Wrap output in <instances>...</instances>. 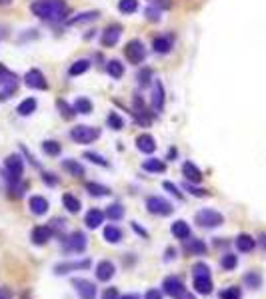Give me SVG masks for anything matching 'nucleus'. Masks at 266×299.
Here are the masks:
<instances>
[{"mask_svg":"<svg viewBox=\"0 0 266 299\" xmlns=\"http://www.w3.org/2000/svg\"><path fill=\"white\" fill-rule=\"evenodd\" d=\"M30 10L36 18L46 22H62L68 20V4L64 0H34Z\"/></svg>","mask_w":266,"mask_h":299,"instance_id":"nucleus-1","label":"nucleus"},{"mask_svg":"<svg viewBox=\"0 0 266 299\" xmlns=\"http://www.w3.org/2000/svg\"><path fill=\"white\" fill-rule=\"evenodd\" d=\"M194 222H196L200 228L212 230V228H218V226L224 224V215H222L220 211H216V209H208V207H204V209H200V211L194 215Z\"/></svg>","mask_w":266,"mask_h":299,"instance_id":"nucleus-2","label":"nucleus"},{"mask_svg":"<svg viewBox=\"0 0 266 299\" xmlns=\"http://www.w3.org/2000/svg\"><path fill=\"white\" fill-rule=\"evenodd\" d=\"M4 166H6V180L8 184H14V182H20L22 174H25V161L18 154H10L6 160H4Z\"/></svg>","mask_w":266,"mask_h":299,"instance_id":"nucleus-3","label":"nucleus"},{"mask_svg":"<svg viewBox=\"0 0 266 299\" xmlns=\"http://www.w3.org/2000/svg\"><path fill=\"white\" fill-rule=\"evenodd\" d=\"M162 287H164V293L170 295L172 299H196L192 293H188V291H186L184 283L174 276L166 277V279H164V283H162Z\"/></svg>","mask_w":266,"mask_h":299,"instance_id":"nucleus-4","label":"nucleus"},{"mask_svg":"<svg viewBox=\"0 0 266 299\" xmlns=\"http://www.w3.org/2000/svg\"><path fill=\"white\" fill-rule=\"evenodd\" d=\"M70 138L76 142V144H92L94 140L100 138V128H94V126H74L70 130Z\"/></svg>","mask_w":266,"mask_h":299,"instance_id":"nucleus-5","label":"nucleus"},{"mask_svg":"<svg viewBox=\"0 0 266 299\" xmlns=\"http://www.w3.org/2000/svg\"><path fill=\"white\" fill-rule=\"evenodd\" d=\"M124 56H126V60H128L130 64H142L146 58L144 44H142L140 40H136V38L128 40L126 46H124Z\"/></svg>","mask_w":266,"mask_h":299,"instance_id":"nucleus-6","label":"nucleus"},{"mask_svg":"<svg viewBox=\"0 0 266 299\" xmlns=\"http://www.w3.org/2000/svg\"><path fill=\"white\" fill-rule=\"evenodd\" d=\"M146 209L154 215H170L174 211V207L170 202H166L164 198H158V196H150L146 200Z\"/></svg>","mask_w":266,"mask_h":299,"instance_id":"nucleus-7","label":"nucleus"},{"mask_svg":"<svg viewBox=\"0 0 266 299\" xmlns=\"http://www.w3.org/2000/svg\"><path fill=\"white\" fill-rule=\"evenodd\" d=\"M25 84L28 86V88H32V90H46V88H49V82H46L44 74H42L38 68H32V70L26 72Z\"/></svg>","mask_w":266,"mask_h":299,"instance_id":"nucleus-8","label":"nucleus"},{"mask_svg":"<svg viewBox=\"0 0 266 299\" xmlns=\"http://www.w3.org/2000/svg\"><path fill=\"white\" fill-rule=\"evenodd\" d=\"M72 285L76 289V293L80 295V299H96V287L92 281L82 279V277H74Z\"/></svg>","mask_w":266,"mask_h":299,"instance_id":"nucleus-9","label":"nucleus"},{"mask_svg":"<svg viewBox=\"0 0 266 299\" xmlns=\"http://www.w3.org/2000/svg\"><path fill=\"white\" fill-rule=\"evenodd\" d=\"M90 267V259H80V261H60L54 265V274L56 276H64L70 271H78V269H88Z\"/></svg>","mask_w":266,"mask_h":299,"instance_id":"nucleus-10","label":"nucleus"},{"mask_svg":"<svg viewBox=\"0 0 266 299\" xmlns=\"http://www.w3.org/2000/svg\"><path fill=\"white\" fill-rule=\"evenodd\" d=\"M122 36V26L120 24H110V26H106V30L102 32V46L104 48H112L118 44V40H120Z\"/></svg>","mask_w":266,"mask_h":299,"instance_id":"nucleus-11","label":"nucleus"},{"mask_svg":"<svg viewBox=\"0 0 266 299\" xmlns=\"http://www.w3.org/2000/svg\"><path fill=\"white\" fill-rule=\"evenodd\" d=\"M64 248L66 252H74V253H80L86 250V235L82 231H72L68 235V239L64 241Z\"/></svg>","mask_w":266,"mask_h":299,"instance_id":"nucleus-12","label":"nucleus"},{"mask_svg":"<svg viewBox=\"0 0 266 299\" xmlns=\"http://www.w3.org/2000/svg\"><path fill=\"white\" fill-rule=\"evenodd\" d=\"M164 100H166L164 84L160 80H154V86H152V108H154V112L164 110Z\"/></svg>","mask_w":266,"mask_h":299,"instance_id":"nucleus-13","label":"nucleus"},{"mask_svg":"<svg viewBox=\"0 0 266 299\" xmlns=\"http://www.w3.org/2000/svg\"><path fill=\"white\" fill-rule=\"evenodd\" d=\"M132 114L136 118V122L142 124V126H148L152 122V114L146 110V104L140 100V96H134V112Z\"/></svg>","mask_w":266,"mask_h":299,"instance_id":"nucleus-14","label":"nucleus"},{"mask_svg":"<svg viewBox=\"0 0 266 299\" xmlns=\"http://www.w3.org/2000/svg\"><path fill=\"white\" fill-rule=\"evenodd\" d=\"M28 207H30V211L34 213V215H44L46 211H49V200L46 198H42V196H32L30 200H28Z\"/></svg>","mask_w":266,"mask_h":299,"instance_id":"nucleus-15","label":"nucleus"},{"mask_svg":"<svg viewBox=\"0 0 266 299\" xmlns=\"http://www.w3.org/2000/svg\"><path fill=\"white\" fill-rule=\"evenodd\" d=\"M182 174H184L186 182H190V184H200L202 182V172L196 168V164H192V161L182 164Z\"/></svg>","mask_w":266,"mask_h":299,"instance_id":"nucleus-16","label":"nucleus"},{"mask_svg":"<svg viewBox=\"0 0 266 299\" xmlns=\"http://www.w3.org/2000/svg\"><path fill=\"white\" fill-rule=\"evenodd\" d=\"M114 263L112 261H108V259H104V261H100L96 265V277L98 281H110L112 277H114Z\"/></svg>","mask_w":266,"mask_h":299,"instance_id":"nucleus-17","label":"nucleus"},{"mask_svg":"<svg viewBox=\"0 0 266 299\" xmlns=\"http://www.w3.org/2000/svg\"><path fill=\"white\" fill-rule=\"evenodd\" d=\"M192 287L196 289V293H202V295H208V293H212V277L210 276H198L194 277V283Z\"/></svg>","mask_w":266,"mask_h":299,"instance_id":"nucleus-18","label":"nucleus"},{"mask_svg":"<svg viewBox=\"0 0 266 299\" xmlns=\"http://www.w3.org/2000/svg\"><path fill=\"white\" fill-rule=\"evenodd\" d=\"M98 16H100L98 10H88V12H80V14H76V16H72V18H68L66 24H68V26H80V24L94 22Z\"/></svg>","mask_w":266,"mask_h":299,"instance_id":"nucleus-19","label":"nucleus"},{"mask_svg":"<svg viewBox=\"0 0 266 299\" xmlns=\"http://www.w3.org/2000/svg\"><path fill=\"white\" fill-rule=\"evenodd\" d=\"M50 228H46V226H36L34 230H32V243L34 246H44V243H49L50 239Z\"/></svg>","mask_w":266,"mask_h":299,"instance_id":"nucleus-20","label":"nucleus"},{"mask_svg":"<svg viewBox=\"0 0 266 299\" xmlns=\"http://www.w3.org/2000/svg\"><path fill=\"white\" fill-rule=\"evenodd\" d=\"M136 148H138L142 154H152V152L156 150V142H154V138H152L150 134H140V136L136 138Z\"/></svg>","mask_w":266,"mask_h":299,"instance_id":"nucleus-21","label":"nucleus"},{"mask_svg":"<svg viewBox=\"0 0 266 299\" xmlns=\"http://www.w3.org/2000/svg\"><path fill=\"white\" fill-rule=\"evenodd\" d=\"M102 222H104V213L100 211V209H90L88 213H86V218H84V224H86V228H90V230H96L102 226Z\"/></svg>","mask_w":266,"mask_h":299,"instance_id":"nucleus-22","label":"nucleus"},{"mask_svg":"<svg viewBox=\"0 0 266 299\" xmlns=\"http://www.w3.org/2000/svg\"><path fill=\"white\" fill-rule=\"evenodd\" d=\"M236 248H238V252L242 253H248L254 250V246H256V239L252 237V235H248V233H240L238 237H236Z\"/></svg>","mask_w":266,"mask_h":299,"instance_id":"nucleus-23","label":"nucleus"},{"mask_svg":"<svg viewBox=\"0 0 266 299\" xmlns=\"http://www.w3.org/2000/svg\"><path fill=\"white\" fill-rule=\"evenodd\" d=\"M170 231H172V235H174L176 239H188V237H190V226H188L186 222H182V220L174 222Z\"/></svg>","mask_w":266,"mask_h":299,"instance_id":"nucleus-24","label":"nucleus"},{"mask_svg":"<svg viewBox=\"0 0 266 299\" xmlns=\"http://www.w3.org/2000/svg\"><path fill=\"white\" fill-rule=\"evenodd\" d=\"M152 48H154L156 54H168L172 50V38L170 36H158V38H154Z\"/></svg>","mask_w":266,"mask_h":299,"instance_id":"nucleus-25","label":"nucleus"},{"mask_svg":"<svg viewBox=\"0 0 266 299\" xmlns=\"http://www.w3.org/2000/svg\"><path fill=\"white\" fill-rule=\"evenodd\" d=\"M142 170L144 172H150V174H162L166 170V164L158 158H150V160L142 161Z\"/></svg>","mask_w":266,"mask_h":299,"instance_id":"nucleus-26","label":"nucleus"},{"mask_svg":"<svg viewBox=\"0 0 266 299\" xmlns=\"http://www.w3.org/2000/svg\"><path fill=\"white\" fill-rule=\"evenodd\" d=\"M62 168L74 176V178H82L84 176V166L82 164H78V160H64L62 161Z\"/></svg>","mask_w":266,"mask_h":299,"instance_id":"nucleus-27","label":"nucleus"},{"mask_svg":"<svg viewBox=\"0 0 266 299\" xmlns=\"http://www.w3.org/2000/svg\"><path fill=\"white\" fill-rule=\"evenodd\" d=\"M74 112L76 114H90L92 112V102L88 100V98H84V96H80V98H76V102H74Z\"/></svg>","mask_w":266,"mask_h":299,"instance_id":"nucleus-28","label":"nucleus"},{"mask_svg":"<svg viewBox=\"0 0 266 299\" xmlns=\"http://www.w3.org/2000/svg\"><path fill=\"white\" fill-rule=\"evenodd\" d=\"M86 192H88L90 196H94V198H104V196L110 194V187H106V185H102V184H96V182H86Z\"/></svg>","mask_w":266,"mask_h":299,"instance_id":"nucleus-29","label":"nucleus"},{"mask_svg":"<svg viewBox=\"0 0 266 299\" xmlns=\"http://www.w3.org/2000/svg\"><path fill=\"white\" fill-rule=\"evenodd\" d=\"M36 106H38V102H36V98H26L22 100L20 104H18V108H16V112L20 116H30L34 110H36Z\"/></svg>","mask_w":266,"mask_h":299,"instance_id":"nucleus-30","label":"nucleus"},{"mask_svg":"<svg viewBox=\"0 0 266 299\" xmlns=\"http://www.w3.org/2000/svg\"><path fill=\"white\" fill-rule=\"evenodd\" d=\"M106 72H108L114 80H120L122 74H124V66H122L120 60H108V62H106Z\"/></svg>","mask_w":266,"mask_h":299,"instance_id":"nucleus-31","label":"nucleus"},{"mask_svg":"<svg viewBox=\"0 0 266 299\" xmlns=\"http://www.w3.org/2000/svg\"><path fill=\"white\" fill-rule=\"evenodd\" d=\"M56 108H58V112L62 114V118H66V120H72L76 112H74V108L66 102V100H62V98H58L56 100Z\"/></svg>","mask_w":266,"mask_h":299,"instance_id":"nucleus-32","label":"nucleus"},{"mask_svg":"<svg viewBox=\"0 0 266 299\" xmlns=\"http://www.w3.org/2000/svg\"><path fill=\"white\" fill-rule=\"evenodd\" d=\"M88 68H90V60L80 58V60H76L72 66L68 68V74H70V76H80V74H84Z\"/></svg>","mask_w":266,"mask_h":299,"instance_id":"nucleus-33","label":"nucleus"},{"mask_svg":"<svg viewBox=\"0 0 266 299\" xmlns=\"http://www.w3.org/2000/svg\"><path fill=\"white\" fill-rule=\"evenodd\" d=\"M104 239L108 243H118L122 239V231L116 228V226H106L104 228Z\"/></svg>","mask_w":266,"mask_h":299,"instance_id":"nucleus-34","label":"nucleus"},{"mask_svg":"<svg viewBox=\"0 0 266 299\" xmlns=\"http://www.w3.org/2000/svg\"><path fill=\"white\" fill-rule=\"evenodd\" d=\"M62 204H64V207H66L70 213H78V211H80V200L74 198L72 194H64V196H62Z\"/></svg>","mask_w":266,"mask_h":299,"instance_id":"nucleus-35","label":"nucleus"},{"mask_svg":"<svg viewBox=\"0 0 266 299\" xmlns=\"http://www.w3.org/2000/svg\"><path fill=\"white\" fill-rule=\"evenodd\" d=\"M16 84V74H12L4 64H0V86H10Z\"/></svg>","mask_w":266,"mask_h":299,"instance_id":"nucleus-36","label":"nucleus"},{"mask_svg":"<svg viewBox=\"0 0 266 299\" xmlns=\"http://www.w3.org/2000/svg\"><path fill=\"white\" fill-rule=\"evenodd\" d=\"M106 124H108V128L114 130V132H120L122 128H124V120H122L116 112H110V114L106 116Z\"/></svg>","mask_w":266,"mask_h":299,"instance_id":"nucleus-37","label":"nucleus"},{"mask_svg":"<svg viewBox=\"0 0 266 299\" xmlns=\"http://www.w3.org/2000/svg\"><path fill=\"white\" fill-rule=\"evenodd\" d=\"M244 283H246L250 289H258V287L262 285V276H260L258 271H250V274L244 276Z\"/></svg>","mask_w":266,"mask_h":299,"instance_id":"nucleus-38","label":"nucleus"},{"mask_svg":"<svg viewBox=\"0 0 266 299\" xmlns=\"http://www.w3.org/2000/svg\"><path fill=\"white\" fill-rule=\"evenodd\" d=\"M118 10L122 14H134L138 10V0H118Z\"/></svg>","mask_w":266,"mask_h":299,"instance_id":"nucleus-39","label":"nucleus"},{"mask_svg":"<svg viewBox=\"0 0 266 299\" xmlns=\"http://www.w3.org/2000/svg\"><path fill=\"white\" fill-rule=\"evenodd\" d=\"M220 265H222V269H226V271H232V269L238 265V257H236L234 253H226V255H222V259H220Z\"/></svg>","mask_w":266,"mask_h":299,"instance_id":"nucleus-40","label":"nucleus"},{"mask_svg":"<svg viewBox=\"0 0 266 299\" xmlns=\"http://www.w3.org/2000/svg\"><path fill=\"white\" fill-rule=\"evenodd\" d=\"M42 150H44V154L46 156H52V158H56L58 154H60V144L58 142H54V140H46V142H42Z\"/></svg>","mask_w":266,"mask_h":299,"instance_id":"nucleus-41","label":"nucleus"},{"mask_svg":"<svg viewBox=\"0 0 266 299\" xmlns=\"http://www.w3.org/2000/svg\"><path fill=\"white\" fill-rule=\"evenodd\" d=\"M106 215H108V220L118 222V220H122V215H124V207L120 204H110V206L106 207Z\"/></svg>","mask_w":266,"mask_h":299,"instance_id":"nucleus-42","label":"nucleus"},{"mask_svg":"<svg viewBox=\"0 0 266 299\" xmlns=\"http://www.w3.org/2000/svg\"><path fill=\"white\" fill-rule=\"evenodd\" d=\"M186 250L190 253H196V255H202V253L206 252V243L200 241V239H190V241H186Z\"/></svg>","mask_w":266,"mask_h":299,"instance_id":"nucleus-43","label":"nucleus"},{"mask_svg":"<svg viewBox=\"0 0 266 299\" xmlns=\"http://www.w3.org/2000/svg\"><path fill=\"white\" fill-rule=\"evenodd\" d=\"M218 299H242V291L240 287H236V285H232V287H228V289H224V291H220V295Z\"/></svg>","mask_w":266,"mask_h":299,"instance_id":"nucleus-44","label":"nucleus"},{"mask_svg":"<svg viewBox=\"0 0 266 299\" xmlns=\"http://www.w3.org/2000/svg\"><path fill=\"white\" fill-rule=\"evenodd\" d=\"M138 84L142 86V88H146V86H150V82H152V68H142L140 72H138Z\"/></svg>","mask_w":266,"mask_h":299,"instance_id":"nucleus-45","label":"nucleus"},{"mask_svg":"<svg viewBox=\"0 0 266 299\" xmlns=\"http://www.w3.org/2000/svg\"><path fill=\"white\" fill-rule=\"evenodd\" d=\"M84 158H86V160H90L92 164H96V166H100V168H108V161H106V158H102V156L96 154V152H84Z\"/></svg>","mask_w":266,"mask_h":299,"instance_id":"nucleus-46","label":"nucleus"},{"mask_svg":"<svg viewBox=\"0 0 266 299\" xmlns=\"http://www.w3.org/2000/svg\"><path fill=\"white\" fill-rule=\"evenodd\" d=\"M146 18L150 20V22H158L160 18H162V12H160V8H156V6H148L144 10Z\"/></svg>","mask_w":266,"mask_h":299,"instance_id":"nucleus-47","label":"nucleus"},{"mask_svg":"<svg viewBox=\"0 0 266 299\" xmlns=\"http://www.w3.org/2000/svg\"><path fill=\"white\" fill-rule=\"evenodd\" d=\"M192 271H194V277H198V276H210V267L206 265V263H196L192 267Z\"/></svg>","mask_w":266,"mask_h":299,"instance_id":"nucleus-48","label":"nucleus"},{"mask_svg":"<svg viewBox=\"0 0 266 299\" xmlns=\"http://www.w3.org/2000/svg\"><path fill=\"white\" fill-rule=\"evenodd\" d=\"M184 189H186V192H190V194H192V196H196V198H204V196H208V192H206V189L194 187L190 182H186V184H184Z\"/></svg>","mask_w":266,"mask_h":299,"instance_id":"nucleus-49","label":"nucleus"},{"mask_svg":"<svg viewBox=\"0 0 266 299\" xmlns=\"http://www.w3.org/2000/svg\"><path fill=\"white\" fill-rule=\"evenodd\" d=\"M162 187H164L166 192H170V194H172L176 200H182V194L178 192V185H176V184H172V182H164V184H162Z\"/></svg>","mask_w":266,"mask_h":299,"instance_id":"nucleus-50","label":"nucleus"},{"mask_svg":"<svg viewBox=\"0 0 266 299\" xmlns=\"http://www.w3.org/2000/svg\"><path fill=\"white\" fill-rule=\"evenodd\" d=\"M42 182H44V184H49V185L58 184V180H56V178H54V174H50V172H44V174H42Z\"/></svg>","mask_w":266,"mask_h":299,"instance_id":"nucleus-51","label":"nucleus"},{"mask_svg":"<svg viewBox=\"0 0 266 299\" xmlns=\"http://www.w3.org/2000/svg\"><path fill=\"white\" fill-rule=\"evenodd\" d=\"M102 299H118V291H116V287H108V289L102 293Z\"/></svg>","mask_w":266,"mask_h":299,"instance_id":"nucleus-52","label":"nucleus"},{"mask_svg":"<svg viewBox=\"0 0 266 299\" xmlns=\"http://www.w3.org/2000/svg\"><path fill=\"white\" fill-rule=\"evenodd\" d=\"M144 299H162V293L158 289H148L144 293Z\"/></svg>","mask_w":266,"mask_h":299,"instance_id":"nucleus-53","label":"nucleus"},{"mask_svg":"<svg viewBox=\"0 0 266 299\" xmlns=\"http://www.w3.org/2000/svg\"><path fill=\"white\" fill-rule=\"evenodd\" d=\"M132 230L136 231V233H138V235H142V237H144V239H148V231H146L144 228H140V226H138V224H136V222H132Z\"/></svg>","mask_w":266,"mask_h":299,"instance_id":"nucleus-54","label":"nucleus"},{"mask_svg":"<svg viewBox=\"0 0 266 299\" xmlns=\"http://www.w3.org/2000/svg\"><path fill=\"white\" fill-rule=\"evenodd\" d=\"M176 156H178V152H176V148H170V150H168V158H170V160H172V158H176Z\"/></svg>","mask_w":266,"mask_h":299,"instance_id":"nucleus-55","label":"nucleus"},{"mask_svg":"<svg viewBox=\"0 0 266 299\" xmlns=\"http://www.w3.org/2000/svg\"><path fill=\"white\" fill-rule=\"evenodd\" d=\"M120 299H140V297H138L136 293H126V295H122Z\"/></svg>","mask_w":266,"mask_h":299,"instance_id":"nucleus-56","label":"nucleus"},{"mask_svg":"<svg viewBox=\"0 0 266 299\" xmlns=\"http://www.w3.org/2000/svg\"><path fill=\"white\" fill-rule=\"evenodd\" d=\"M260 246H262V248L266 250V233H262V235H260Z\"/></svg>","mask_w":266,"mask_h":299,"instance_id":"nucleus-57","label":"nucleus"},{"mask_svg":"<svg viewBox=\"0 0 266 299\" xmlns=\"http://www.w3.org/2000/svg\"><path fill=\"white\" fill-rule=\"evenodd\" d=\"M12 0H0V6H8Z\"/></svg>","mask_w":266,"mask_h":299,"instance_id":"nucleus-58","label":"nucleus"}]
</instances>
